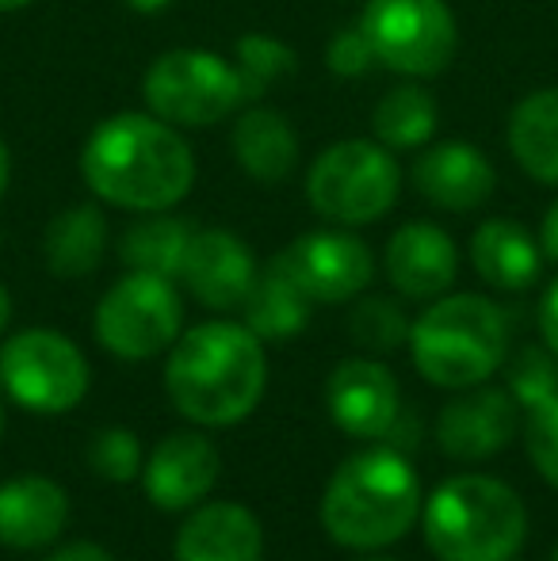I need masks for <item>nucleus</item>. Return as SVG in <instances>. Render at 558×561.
<instances>
[{
    "instance_id": "nucleus-1",
    "label": "nucleus",
    "mask_w": 558,
    "mask_h": 561,
    "mask_svg": "<svg viewBox=\"0 0 558 561\" xmlns=\"http://www.w3.org/2000/svg\"><path fill=\"white\" fill-rule=\"evenodd\" d=\"M81 176L96 199L135 215H153L187 199L195 184V153L180 126L153 112H119L89 134L81 149Z\"/></svg>"
},
{
    "instance_id": "nucleus-2",
    "label": "nucleus",
    "mask_w": 558,
    "mask_h": 561,
    "mask_svg": "<svg viewBox=\"0 0 558 561\" xmlns=\"http://www.w3.org/2000/svg\"><path fill=\"white\" fill-rule=\"evenodd\" d=\"M169 398L187 421L203 428H230L246 421L269 386L264 340L238 321H207L172 344L164 363Z\"/></svg>"
},
{
    "instance_id": "nucleus-3",
    "label": "nucleus",
    "mask_w": 558,
    "mask_h": 561,
    "mask_svg": "<svg viewBox=\"0 0 558 561\" xmlns=\"http://www.w3.org/2000/svg\"><path fill=\"white\" fill-rule=\"evenodd\" d=\"M421 516V481L395 447H372L337 466L321 496V524L337 547L379 550L398 542Z\"/></svg>"
},
{
    "instance_id": "nucleus-4",
    "label": "nucleus",
    "mask_w": 558,
    "mask_h": 561,
    "mask_svg": "<svg viewBox=\"0 0 558 561\" xmlns=\"http://www.w3.org/2000/svg\"><path fill=\"white\" fill-rule=\"evenodd\" d=\"M424 542L440 561H509L524 547L528 512L498 478L463 473L421 504Z\"/></svg>"
},
{
    "instance_id": "nucleus-5",
    "label": "nucleus",
    "mask_w": 558,
    "mask_h": 561,
    "mask_svg": "<svg viewBox=\"0 0 558 561\" xmlns=\"http://www.w3.org/2000/svg\"><path fill=\"white\" fill-rule=\"evenodd\" d=\"M410 347L432 386H482L509 355L505 310L482 295H440L410 325Z\"/></svg>"
},
{
    "instance_id": "nucleus-6",
    "label": "nucleus",
    "mask_w": 558,
    "mask_h": 561,
    "mask_svg": "<svg viewBox=\"0 0 558 561\" xmlns=\"http://www.w3.org/2000/svg\"><path fill=\"white\" fill-rule=\"evenodd\" d=\"M402 192V169L379 141L349 138L321 149L306 176V203L333 226H372L390 215Z\"/></svg>"
},
{
    "instance_id": "nucleus-7",
    "label": "nucleus",
    "mask_w": 558,
    "mask_h": 561,
    "mask_svg": "<svg viewBox=\"0 0 558 561\" xmlns=\"http://www.w3.org/2000/svg\"><path fill=\"white\" fill-rule=\"evenodd\" d=\"M141 100L172 126H215L249 107L246 84L234 61L210 50H169L149 61Z\"/></svg>"
},
{
    "instance_id": "nucleus-8",
    "label": "nucleus",
    "mask_w": 558,
    "mask_h": 561,
    "mask_svg": "<svg viewBox=\"0 0 558 561\" xmlns=\"http://www.w3.org/2000/svg\"><path fill=\"white\" fill-rule=\"evenodd\" d=\"M375 61L402 77H440L459 54V23L447 0H367L360 15Z\"/></svg>"
},
{
    "instance_id": "nucleus-9",
    "label": "nucleus",
    "mask_w": 558,
    "mask_h": 561,
    "mask_svg": "<svg viewBox=\"0 0 558 561\" xmlns=\"http://www.w3.org/2000/svg\"><path fill=\"white\" fill-rule=\"evenodd\" d=\"M89 359L54 329H23L0 347V386L31 413H69L89 393Z\"/></svg>"
},
{
    "instance_id": "nucleus-10",
    "label": "nucleus",
    "mask_w": 558,
    "mask_h": 561,
    "mask_svg": "<svg viewBox=\"0 0 558 561\" xmlns=\"http://www.w3.org/2000/svg\"><path fill=\"white\" fill-rule=\"evenodd\" d=\"M96 340L115 359L141 363L172 347L184 329V302L164 275L127 272L96 306Z\"/></svg>"
},
{
    "instance_id": "nucleus-11",
    "label": "nucleus",
    "mask_w": 558,
    "mask_h": 561,
    "mask_svg": "<svg viewBox=\"0 0 558 561\" xmlns=\"http://www.w3.org/2000/svg\"><path fill=\"white\" fill-rule=\"evenodd\" d=\"M276 264L310 302L326 306L364 295L375 275L372 249L344 229H314V233L295 237L276 256Z\"/></svg>"
},
{
    "instance_id": "nucleus-12",
    "label": "nucleus",
    "mask_w": 558,
    "mask_h": 561,
    "mask_svg": "<svg viewBox=\"0 0 558 561\" xmlns=\"http://www.w3.org/2000/svg\"><path fill=\"white\" fill-rule=\"evenodd\" d=\"M257 275H261V267H257L253 249L238 233H230V229H195L180 279L187 283L195 302H203L207 310L230 313L246 306Z\"/></svg>"
},
{
    "instance_id": "nucleus-13",
    "label": "nucleus",
    "mask_w": 558,
    "mask_h": 561,
    "mask_svg": "<svg viewBox=\"0 0 558 561\" xmlns=\"http://www.w3.org/2000/svg\"><path fill=\"white\" fill-rule=\"evenodd\" d=\"M326 401L337 428L356 439H387L402 416L395 375L375 359H344L329 375Z\"/></svg>"
},
{
    "instance_id": "nucleus-14",
    "label": "nucleus",
    "mask_w": 558,
    "mask_h": 561,
    "mask_svg": "<svg viewBox=\"0 0 558 561\" xmlns=\"http://www.w3.org/2000/svg\"><path fill=\"white\" fill-rule=\"evenodd\" d=\"M223 473V458L215 444L195 432H172L169 439L153 447V455L141 466V489L164 512L195 508L215 489Z\"/></svg>"
},
{
    "instance_id": "nucleus-15",
    "label": "nucleus",
    "mask_w": 558,
    "mask_h": 561,
    "mask_svg": "<svg viewBox=\"0 0 558 561\" xmlns=\"http://www.w3.org/2000/svg\"><path fill=\"white\" fill-rule=\"evenodd\" d=\"M516 436V401L509 390L470 386L459 401L440 413L436 439L444 455L463 458V462H482V458L501 455Z\"/></svg>"
},
{
    "instance_id": "nucleus-16",
    "label": "nucleus",
    "mask_w": 558,
    "mask_h": 561,
    "mask_svg": "<svg viewBox=\"0 0 558 561\" xmlns=\"http://www.w3.org/2000/svg\"><path fill=\"white\" fill-rule=\"evenodd\" d=\"M413 187L440 210H478L498 187L490 157L470 141H440L413 164Z\"/></svg>"
},
{
    "instance_id": "nucleus-17",
    "label": "nucleus",
    "mask_w": 558,
    "mask_h": 561,
    "mask_svg": "<svg viewBox=\"0 0 558 561\" xmlns=\"http://www.w3.org/2000/svg\"><path fill=\"white\" fill-rule=\"evenodd\" d=\"M387 275L398 295L424 302L452 290L459 275V249L432 222H406L387 244Z\"/></svg>"
},
{
    "instance_id": "nucleus-18",
    "label": "nucleus",
    "mask_w": 558,
    "mask_h": 561,
    "mask_svg": "<svg viewBox=\"0 0 558 561\" xmlns=\"http://www.w3.org/2000/svg\"><path fill=\"white\" fill-rule=\"evenodd\" d=\"M69 519V496L43 473H23L0 485V547L38 550L50 547Z\"/></svg>"
},
{
    "instance_id": "nucleus-19",
    "label": "nucleus",
    "mask_w": 558,
    "mask_h": 561,
    "mask_svg": "<svg viewBox=\"0 0 558 561\" xmlns=\"http://www.w3.org/2000/svg\"><path fill=\"white\" fill-rule=\"evenodd\" d=\"M261 519L234 501H210L184 519L176 535V561H261Z\"/></svg>"
},
{
    "instance_id": "nucleus-20",
    "label": "nucleus",
    "mask_w": 558,
    "mask_h": 561,
    "mask_svg": "<svg viewBox=\"0 0 558 561\" xmlns=\"http://www.w3.org/2000/svg\"><path fill=\"white\" fill-rule=\"evenodd\" d=\"M234 161L257 184H280L298 164V134L287 115L272 107H241L230 134Z\"/></svg>"
},
{
    "instance_id": "nucleus-21",
    "label": "nucleus",
    "mask_w": 558,
    "mask_h": 561,
    "mask_svg": "<svg viewBox=\"0 0 558 561\" xmlns=\"http://www.w3.org/2000/svg\"><path fill=\"white\" fill-rule=\"evenodd\" d=\"M470 264L498 290H528L544 272V249L524 226L490 218L470 237Z\"/></svg>"
},
{
    "instance_id": "nucleus-22",
    "label": "nucleus",
    "mask_w": 558,
    "mask_h": 561,
    "mask_svg": "<svg viewBox=\"0 0 558 561\" xmlns=\"http://www.w3.org/2000/svg\"><path fill=\"white\" fill-rule=\"evenodd\" d=\"M509 153L536 184L558 187V89H539L513 107Z\"/></svg>"
},
{
    "instance_id": "nucleus-23",
    "label": "nucleus",
    "mask_w": 558,
    "mask_h": 561,
    "mask_svg": "<svg viewBox=\"0 0 558 561\" xmlns=\"http://www.w3.org/2000/svg\"><path fill=\"white\" fill-rule=\"evenodd\" d=\"M107 249V222L96 207L81 203L50 218L43 237V256L58 279H84L100 267Z\"/></svg>"
},
{
    "instance_id": "nucleus-24",
    "label": "nucleus",
    "mask_w": 558,
    "mask_h": 561,
    "mask_svg": "<svg viewBox=\"0 0 558 561\" xmlns=\"http://www.w3.org/2000/svg\"><path fill=\"white\" fill-rule=\"evenodd\" d=\"M192 237L195 229L184 218L169 215V210H153V215H141L135 226H127V233L119 237V260L130 272L180 279Z\"/></svg>"
},
{
    "instance_id": "nucleus-25",
    "label": "nucleus",
    "mask_w": 558,
    "mask_h": 561,
    "mask_svg": "<svg viewBox=\"0 0 558 561\" xmlns=\"http://www.w3.org/2000/svg\"><path fill=\"white\" fill-rule=\"evenodd\" d=\"M310 306H314L310 298H306L303 290L287 279V272L272 260V264L257 275L241 313H246V325L261 340H291L306 329Z\"/></svg>"
},
{
    "instance_id": "nucleus-26",
    "label": "nucleus",
    "mask_w": 558,
    "mask_h": 561,
    "mask_svg": "<svg viewBox=\"0 0 558 561\" xmlns=\"http://www.w3.org/2000/svg\"><path fill=\"white\" fill-rule=\"evenodd\" d=\"M436 126H440V107L432 100V92H424L421 84H398L372 112L375 141L387 146L390 153L429 146Z\"/></svg>"
},
{
    "instance_id": "nucleus-27",
    "label": "nucleus",
    "mask_w": 558,
    "mask_h": 561,
    "mask_svg": "<svg viewBox=\"0 0 558 561\" xmlns=\"http://www.w3.org/2000/svg\"><path fill=\"white\" fill-rule=\"evenodd\" d=\"M234 66L241 73L249 104H257L261 96H269V89L298 73V54L283 38L253 31V35H241L238 46H234Z\"/></svg>"
},
{
    "instance_id": "nucleus-28",
    "label": "nucleus",
    "mask_w": 558,
    "mask_h": 561,
    "mask_svg": "<svg viewBox=\"0 0 558 561\" xmlns=\"http://www.w3.org/2000/svg\"><path fill=\"white\" fill-rule=\"evenodd\" d=\"M509 393L528 413L536 405H544V401L558 398V355L551 347L528 344L513 355V363H509Z\"/></svg>"
},
{
    "instance_id": "nucleus-29",
    "label": "nucleus",
    "mask_w": 558,
    "mask_h": 561,
    "mask_svg": "<svg viewBox=\"0 0 558 561\" xmlns=\"http://www.w3.org/2000/svg\"><path fill=\"white\" fill-rule=\"evenodd\" d=\"M352 340L367 352H395L398 344L410 340V321H406L402 306L390 298H364L349 318Z\"/></svg>"
},
{
    "instance_id": "nucleus-30",
    "label": "nucleus",
    "mask_w": 558,
    "mask_h": 561,
    "mask_svg": "<svg viewBox=\"0 0 558 561\" xmlns=\"http://www.w3.org/2000/svg\"><path fill=\"white\" fill-rule=\"evenodd\" d=\"M89 462H92V470H96L104 481H112V485H127V481L141 478V466H146L141 462L138 436L127 428L100 432L89 447Z\"/></svg>"
},
{
    "instance_id": "nucleus-31",
    "label": "nucleus",
    "mask_w": 558,
    "mask_h": 561,
    "mask_svg": "<svg viewBox=\"0 0 558 561\" xmlns=\"http://www.w3.org/2000/svg\"><path fill=\"white\" fill-rule=\"evenodd\" d=\"M524 436H528V455L536 462L539 478L558 489V398L532 409Z\"/></svg>"
},
{
    "instance_id": "nucleus-32",
    "label": "nucleus",
    "mask_w": 558,
    "mask_h": 561,
    "mask_svg": "<svg viewBox=\"0 0 558 561\" xmlns=\"http://www.w3.org/2000/svg\"><path fill=\"white\" fill-rule=\"evenodd\" d=\"M326 66H329V73L344 77V81H352V77H364L372 66H379V61H375L372 43H367V35H364V27H360V23L333 31V38H329V46H326Z\"/></svg>"
},
{
    "instance_id": "nucleus-33",
    "label": "nucleus",
    "mask_w": 558,
    "mask_h": 561,
    "mask_svg": "<svg viewBox=\"0 0 558 561\" xmlns=\"http://www.w3.org/2000/svg\"><path fill=\"white\" fill-rule=\"evenodd\" d=\"M539 333H544V344L558 355V279L547 287L544 302H539Z\"/></svg>"
},
{
    "instance_id": "nucleus-34",
    "label": "nucleus",
    "mask_w": 558,
    "mask_h": 561,
    "mask_svg": "<svg viewBox=\"0 0 558 561\" xmlns=\"http://www.w3.org/2000/svg\"><path fill=\"white\" fill-rule=\"evenodd\" d=\"M46 561H115L100 542H69V547L54 550Z\"/></svg>"
},
{
    "instance_id": "nucleus-35",
    "label": "nucleus",
    "mask_w": 558,
    "mask_h": 561,
    "mask_svg": "<svg viewBox=\"0 0 558 561\" xmlns=\"http://www.w3.org/2000/svg\"><path fill=\"white\" fill-rule=\"evenodd\" d=\"M539 249H544L547 260L558 264V199L551 203V210L544 215V229H539Z\"/></svg>"
},
{
    "instance_id": "nucleus-36",
    "label": "nucleus",
    "mask_w": 558,
    "mask_h": 561,
    "mask_svg": "<svg viewBox=\"0 0 558 561\" xmlns=\"http://www.w3.org/2000/svg\"><path fill=\"white\" fill-rule=\"evenodd\" d=\"M123 4H127L130 12H138V15H161V12H169V8H172V0H123Z\"/></svg>"
},
{
    "instance_id": "nucleus-37",
    "label": "nucleus",
    "mask_w": 558,
    "mask_h": 561,
    "mask_svg": "<svg viewBox=\"0 0 558 561\" xmlns=\"http://www.w3.org/2000/svg\"><path fill=\"white\" fill-rule=\"evenodd\" d=\"M8 176H12V153H8L4 138H0V199H4V192H8Z\"/></svg>"
},
{
    "instance_id": "nucleus-38",
    "label": "nucleus",
    "mask_w": 558,
    "mask_h": 561,
    "mask_svg": "<svg viewBox=\"0 0 558 561\" xmlns=\"http://www.w3.org/2000/svg\"><path fill=\"white\" fill-rule=\"evenodd\" d=\"M8 321H12V295H8V287H0V336H4Z\"/></svg>"
},
{
    "instance_id": "nucleus-39",
    "label": "nucleus",
    "mask_w": 558,
    "mask_h": 561,
    "mask_svg": "<svg viewBox=\"0 0 558 561\" xmlns=\"http://www.w3.org/2000/svg\"><path fill=\"white\" fill-rule=\"evenodd\" d=\"M27 4H35V0H0V12H20Z\"/></svg>"
},
{
    "instance_id": "nucleus-40",
    "label": "nucleus",
    "mask_w": 558,
    "mask_h": 561,
    "mask_svg": "<svg viewBox=\"0 0 558 561\" xmlns=\"http://www.w3.org/2000/svg\"><path fill=\"white\" fill-rule=\"evenodd\" d=\"M0 436H4V405H0Z\"/></svg>"
},
{
    "instance_id": "nucleus-41",
    "label": "nucleus",
    "mask_w": 558,
    "mask_h": 561,
    "mask_svg": "<svg viewBox=\"0 0 558 561\" xmlns=\"http://www.w3.org/2000/svg\"><path fill=\"white\" fill-rule=\"evenodd\" d=\"M367 561H390V558H367Z\"/></svg>"
},
{
    "instance_id": "nucleus-42",
    "label": "nucleus",
    "mask_w": 558,
    "mask_h": 561,
    "mask_svg": "<svg viewBox=\"0 0 558 561\" xmlns=\"http://www.w3.org/2000/svg\"><path fill=\"white\" fill-rule=\"evenodd\" d=\"M551 561H558V550H555V558H551Z\"/></svg>"
},
{
    "instance_id": "nucleus-43",
    "label": "nucleus",
    "mask_w": 558,
    "mask_h": 561,
    "mask_svg": "<svg viewBox=\"0 0 558 561\" xmlns=\"http://www.w3.org/2000/svg\"><path fill=\"white\" fill-rule=\"evenodd\" d=\"M509 561H513V558H509Z\"/></svg>"
}]
</instances>
